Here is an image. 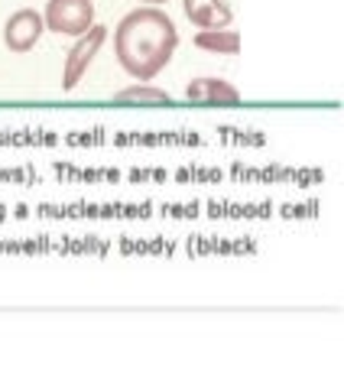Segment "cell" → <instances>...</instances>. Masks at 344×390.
Instances as JSON below:
<instances>
[{
  "instance_id": "cell-7",
  "label": "cell",
  "mask_w": 344,
  "mask_h": 390,
  "mask_svg": "<svg viewBox=\"0 0 344 390\" xmlns=\"http://www.w3.org/2000/svg\"><path fill=\"white\" fill-rule=\"evenodd\" d=\"M195 46L205 52H215V56H237V52H241V33L231 30V26L198 30V33H195Z\"/></svg>"
},
{
  "instance_id": "cell-8",
  "label": "cell",
  "mask_w": 344,
  "mask_h": 390,
  "mask_svg": "<svg viewBox=\"0 0 344 390\" xmlns=\"http://www.w3.org/2000/svg\"><path fill=\"white\" fill-rule=\"evenodd\" d=\"M117 101H169V94L163 88H153L150 82H136V85L117 92Z\"/></svg>"
},
{
  "instance_id": "cell-2",
  "label": "cell",
  "mask_w": 344,
  "mask_h": 390,
  "mask_svg": "<svg viewBox=\"0 0 344 390\" xmlns=\"http://www.w3.org/2000/svg\"><path fill=\"white\" fill-rule=\"evenodd\" d=\"M46 26L62 36H82L94 26V4L91 0H49L46 4Z\"/></svg>"
},
{
  "instance_id": "cell-5",
  "label": "cell",
  "mask_w": 344,
  "mask_h": 390,
  "mask_svg": "<svg viewBox=\"0 0 344 390\" xmlns=\"http://www.w3.org/2000/svg\"><path fill=\"white\" fill-rule=\"evenodd\" d=\"M185 17L192 20L198 30H221L234 23L231 0H182Z\"/></svg>"
},
{
  "instance_id": "cell-4",
  "label": "cell",
  "mask_w": 344,
  "mask_h": 390,
  "mask_svg": "<svg viewBox=\"0 0 344 390\" xmlns=\"http://www.w3.org/2000/svg\"><path fill=\"white\" fill-rule=\"evenodd\" d=\"M42 30H46V17H39L36 10H17V13L7 20L4 36H7V46L13 52H26L36 46Z\"/></svg>"
},
{
  "instance_id": "cell-3",
  "label": "cell",
  "mask_w": 344,
  "mask_h": 390,
  "mask_svg": "<svg viewBox=\"0 0 344 390\" xmlns=\"http://www.w3.org/2000/svg\"><path fill=\"white\" fill-rule=\"evenodd\" d=\"M104 39H108V30H104V26H91V30H84L82 36H75V46H72V52H68L65 72H62V85H65V92H72V88L82 82V75L94 62V56L101 52Z\"/></svg>"
},
{
  "instance_id": "cell-6",
  "label": "cell",
  "mask_w": 344,
  "mask_h": 390,
  "mask_svg": "<svg viewBox=\"0 0 344 390\" xmlns=\"http://www.w3.org/2000/svg\"><path fill=\"white\" fill-rule=\"evenodd\" d=\"M185 94H189L192 101H211V104L241 101V92H237L231 82H224V78H195V82H189Z\"/></svg>"
},
{
  "instance_id": "cell-1",
  "label": "cell",
  "mask_w": 344,
  "mask_h": 390,
  "mask_svg": "<svg viewBox=\"0 0 344 390\" xmlns=\"http://www.w3.org/2000/svg\"><path fill=\"white\" fill-rule=\"evenodd\" d=\"M179 46V30L160 7H136L114 30V56L136 82H153L169 65Z\"/></svg>"
},
{
  "instance_id": "cell-9",
  "label": "cell",
  "mask_w": 344,
  "mask_h": 390,
  "mask_svg": "<svg viewBox=\"0 0 344 390\" xmlns=\"http://www.w3.org/2000/svg\"><path fill=\"white\" fill-rule=\"evenodd\" d=\"M140 4H146V7H156V4H166V0H140Z\"/></svg>"
}]
</instances>
